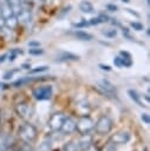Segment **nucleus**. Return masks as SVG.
Returning a JSON list of instances; mask_svg holds the SVG:
<instances>
[{
	"label": "nucleus",
	"mask_w": 150,
	"mask_h": 151,
	"mask_svg": "<svg viewBox=\"0 0 150 151\" xmlns=\"http://www.w3.org/2000/svg\"><path fill=\"white\" fill-rule=\"evenodd\" d=\"M28 53L31 55H40V54L44 53V50L43 48H39V47H31L28 50Z\"/></svg>",
	"instance_id": "obj_23"
},
{
	"label": "nucleus",
	"mask_w": 150,
	"mask_h": 151,
	"mask_svg": "<svg viewBox=\"0 0 150 151\" xmlns=\"http://www.w3.org/2000/svg\"><path fill=\"white\" fill-rule=\"evenodd\" d=\"M21 66H22V67H24V68H26V70H28V68H30V67H31V65H30V64H22V65H21Z\"/></svg>",
	"instance_id": "obj_44"
},
{
	"label": "nucleus",
	"mask_w": 150,
	"mask_h": 151,
	"mask_svg": "<svg viewBox=\"0 0 150 151\" xmlns=\"http://www.w3.org/2000/svg\"><path fill=\"white\" fill-rule=\"evenodd\" d=\"M8 2H9V5H11V8H12V12H13L14 15L18 14V13L24 8V5H22L19 0H8Z\"/></svg>",
	"instance_id": "obj_18"
},
{
	"label": "nucleus",
	"mask_w": 150,
	"mask_h": 151,
	"mask_svg": "<svg viewBox=\"0 0 150 151\" xmlns=\"http://www.w3.org/2000/svg\"><path fill=\"white\" fill-rule=\"evenodd\" d=\"M130 26H131L135 31H142V29H143V25H142L141 22H138V21H131V22H130Z\"/></svg>",
	"instance_id": "obj_26"
},
{
	"label": "nucleus",
	"mask_w": 150,
	"mask_h": 151,
	"mask_svg": "<svg viewBox=\"0 0 150 151\" xmlns=\"http://www.w3.org/2000/svg\"><path fill=\"white\" fill-rule=\"evenodd\" d=\"M70 60H73V61L79 60V55L73 54L71 52H61L56 59V61H70Z\"/></svg>",
	"instance_id": "obj_13"
},
{
	"label": "nucleus",
	"mask_w": 150,
	"mask_h": 151,
	"mask_svg": "<svg viewBox=\"0 0 150 151\" xmlns=\"http://www.w3.org/2000/svg\"><path fill=\"white\" fill-rule=\"evenodd\" d=\"M112 125H113V122L110 117L107 116H102L98 118V120L94 124V130L98 134L103 136V134H106L111 131L112 129Z\"/></svg>",
	"instance_id": "obj_4"
},
{
	"label": "nucleus",
	"mask_w": 150,
	"mask_h": 151,
	"mask_svg": "<svg viewBox=\"0 0 150 151\" xmlns=\"http://www.w3.org/2000/svg\"><path fill=\"white\" fill-rule=\"evenodd\" d=\"M6 58H7V54H6V53L2 54V55H0V63H4V61L6 60Z\"/></svg>",
	"instance_id": "obj_42"
},
{
	"label": "nucleus",
	"mask_w": 150,
	"mask_h": 151,
	"mask_svg": "<svg viewBox=\"0 0 150 151\" xmlns=\"http://www.w3.org/2000/svg\"><path fill=\"white\" fill-rule=\"evenodd\" d=\"M70 9H71V6H66V7H64V8L61 9V12L58 14V18H63L65 14H67V13L70 12Z\"/></svg>",
	"instance_id": "obj_31"
},
{
	"label": "nucleus",
	"mask_w": 150,
	"mask_h": 151,
	"mask_svg": "<svg viewBox=\"0 0 150 151\" xmlns=\"http://www.w3.org/2000/svg\"><path fill=\"white\" fill-rule=\"evenodd\" d=\"M15 111H17V113L19 114V117H21V118L25 119V120L30 119V118L32 117V114H33V110H32V109L30 107V105L26 104V103H20V104H18V105L15 106Z\"/></svg>",
	"instance_id": "obj_7"
},
{
	"label": "nucleus",
	"mask_w": 150,
	"mask_h": 151,
	"mask_svg": "<svg viewBox=\"0 0 150 151\" xmlns=\"http://www.w3.org/2000/svg\"><path fill=\"white\" fill-rule=\"evenodd\" d=\"M128 94H129V97H130V98H131L136 104H138L139 106H145V105L141 101V97L138 96V93H137L135 90H131V88H130V90H128Z\"/></svg>",
	"instance_id": "obj_20"
},
{
	"label": "nucleus",
	"mask_w": 150,
	"mask_h": 151,
	"mask_svg": "<svg viewBox=\"0 0 150 151\" xmlns=\"http://www.w3.org/2000/svg\"><path fill=\"white\" fill-rule=\"evenodd\" d=\"M52 93H53V90H52V86H50V85L35 87L33 90V92H32L34 99L40 100V101L41 100H48V99H51Z\"/></svg>",
	"instance_id": "obj_5"
},
{
	"label": "nucleus",
	"mask_w": 150,
	"mask_h": 151,
	"mask_svg": "<svg viewBox=\"0 0 150 151\" xmlns=\"http://www.w3.org/2000/svg\"><path fill=\"white\" fill-rule=\"evenodd\" d=\"M120 1H123V2H129L130 0H120Z\"/></svg>",
	"instance_id": "obj_46"
},
{
	"label": "nucleus",
	"mask_w": 150,
	"mask_h": 151,
	"mask_svg": "<svg viewBox=\"0 0 150 151\" xmlns=\"http://www.w3.org/2000/svg\"><path fill=\"white\" fill-rule=\"evenodd\" d=\"M17 151H34V150H33V149H32L27 143H24L21 146H19V147H18V150H17Z\"/></svg>",
	"instance_id": "obj_28"
},
{
	"label": "nucleus",
	"mask_w": 150,
	"mask_h": 151,
	"mask_svg": "<svg viewBox=\"0 0 150 151\" xmlns=\"http://www.w3.org/2000/svg\"><path fill=\"white\" fill-rule=\"evenodd\" d=\"M28 46L30 47H39L40 42L39 41H28Z\"/></svg>",
	"instance_id": "obj_37"
},
{
	"label": "nucleus",
	"mask_w": 150,
	"mask_h": 151,
	"mask_svg": "<svg viewBox=\"0 0 150 151\" xmlns=\"http://www.w3.org/2000/svg\"><path fill=\"white\" fill-rule=\"evenodd\" d=\"M65 117L66 116L64 113H61V112H57V113L52 114L51 118L48 119V126H50V129L52 131H60Z\"/></svg>",
	"instance_id": "obj_6"
},
{
	"label": "nucleus",
	"mask_w": 150,
	"mask_h": 151,
	"mask_svg": "<svg viewBox=\"0 0 150 151\" xmlns=\"http://www.w3.org/2000/svg\"><path fill=\"white\" fill-rule=\"evenodd\" d=\"M93 144V138L90 133H86V134H80V137L78 138L77 140V146L79 150L81 151H85L86 149H89L91 145Z\"/></svg>",
	"instance_id": "obj_8"
},
{
	"label": "nucleus",
	"mask_w": 150,
	"mask_h": 151,
	"mask_svg": "<svg viewBox=\"0 0 150 151\" xmlns=\"http://www.w3.org/2000/svg\"><path fill=\"white\" fill-rule=\"evenodd\" d=\"M119 55H120L122 58H131V54H130L129 52H126V51H120V52H119Z\"/></svg>",
	"instance_id": "obj_35"
},
{
	"label": "nucleus",
	"mask_w": 150,
	"mask_h": 151,
	"mask_svg": "<svg viewBox=\"0 0 150 151\" xmlns=\"http://www.w3.org/2000/svg\"><path fill=\"white\" fill-rule=\"evenodd\" d=\"M79 9H80L83 13H93V12H94L93 5H92L90 1H87V0L80 1V4H79Z\"/></svg>",
	"instance_id": "obj_15"
},
{
	"label": "nucleus",
	"mask_w": 150,
	"mask_h": 151,
	"mask_svg": "<svg viewBox=\"0 0 150 151\" xmlns=\"http://www.w3.org/2000/svg\"><path fill=\"white\" fill-rule=\"evenodd\" d=\"M18 70H12V71H8V72H6L5 74H4V79H9V78H12V76L17 72Z\"/></svg>",
	"instance_id": "obj_33"
},
{
	"label": "nucleus",
	"mask_w": 150,
	"mask_h": 151,
	"mask_svg": "<svg viewBox=\"0 0 150 151\" xmlns=\"http://www.w3.org/2000/svg\"><path fill=\"white\" fill-rule=\"evenodd\" d=\"M60 131L64 134H71L76 131V120L72 117H65Z\"/></svg>",
	"instance_id": "obj_9"
},
{
	"label": "nucleus",
	"mask_w": 150,
	"mask_h": 151,
	"mask_svg": "<svg viewBox=\"0 0 150 151\" xmlns=\"http://www.w3.org/2000/svg\"><path fill=\"white\" fill-rule=\"evenodd\" d=\"M0 87H2V88H7V87H8V85H6V84H2V83H0Z\"/></svg>",
	"instance_id": "obj_45"
},
{
	"label": "nucleus",
	"mask_w": 150,
	"mask_h": 151,
	"mask_svg": "<svg viewBox=\"0 0 150 151\" xmlns=\"http://www.w3.org/2000/svg\"><path fill=\"white\" fill-rule=\"evenodd\" d=\"M11 52H13V53H15V54H22V53H24V52H22V50H18V48L12 50Z\"/></svg>",
	"instance_id": "obj_40"
},
{
	"label": "nucleus",
	"mask_w": 150,
	"mask_h": 151,
	"mask_svg": "<svg viewBox=\"0 0 150 151\" xmlns=\"http://www.w3.org/2000/svg\"><path fill=\"white\" fill-rule=\"evenodd\" d=\"M94 129V122L91 117L86 116H81L78 122H76V130L80 133V134H86L90 133L92 130Z\"/></svg>",
	"instance_id": "obj_3"
},
{
	"label": "nucleus",
	"mask_w": 150,
	"mask_h": 151,
	"mask_svg": "<svg viewBox=\"0 0 150 151\" xmlns=\"http://www.w3.org/2000/svg\"><path fill=\"white\" fill-rule=\"evenodd\" d=\"M146 4L149 5V4H150V0H146Z\"/></svg>",
	"instance_id": "obj_47"
},
{
	"label": "nucleus",
	"mask_w": 150,
	"mask_h": 151,
	"mask_svg": "<svg viewBox=\"0 0 150 151\" xmlns=\"http://www.w3.org/2000/svg\"><path fill=\"white\" fill-rule=\"evenodd\" d=\"M18 136H19V138L24 143L31 144V143H33L37 139L38 131H37V129L32 124L25 123V124H21L19 126V129H18Z\"/></svg>",
	"instance_id": "obj_1"
},
{
	"label": "nucleus",
	"mask_w": 150,
	"mask_h": 151,
	"mask_svg": "<svg viewBox=\"0 0 150 151\" xmlns=\"http://www.w3.org/2000/svg\"><path fill=\"white\" fill-rule=\"evenodd\" d=\"M141 119L144 124H149L150 123V118H149V114L148 113H142L141 114Z\"/></svg>",
	"instance_id": "obj_32"
},
{
	"label": "nucleus",
	"mask_w": 150,
	"mask_h": 151,
	"mask_svg": "<svg viewBox=\"0 0 150 151\" xmlns=\"http://www.w3.org/2000/svg\"><path fill=\"white\" fill-rule=\"evenodd\" d=\"M17 55H18V54H15V53L11 52V54L8 55V60H9V61H14V60H15V58H17Z\"/></svg>",
	"instance_id": "obj_39"
},
{
	"label": "nucleus",
	"mask_w": 150,
	"mask_h": 151,
	"mask_svg": "<svg viewBox=\"0 0 150 151\" xmlns=\"http://www.w3.org/2000/svg\"><path fill=\"white\" fill-rule=\"evenodd\" d=\"M38 151H52V140L48 137L44 138L39 145Z\"/></svg>",
	"instance_id": "obj_17"
},
{
	"label": "nucleus",
	"mask_w": 150,
	"mask_h": 151,
	"mask_svg": "<svg viewBox=\"0 0 150 151\" xmlns=\"http://www.w3.org/2000/svg\"><path fill=\"white\" fill-rule=\"evenodd\" d=\"M22 5H30L31 2H32V0H19Z\"/></svg>",
	"instance_id": "obj_41"
},
{
	"label": "nucleus",
	"mask_w": 150,
	"mask_h": 151,
	"mask_svg": "<svg viewBox=\"0 0 150 151\" xmlns=\"http://www.w3.org/2000/svg\"><path fill=\"white\" fill-rule=\"evenodd\" d=\"M105 8H106L109 12H116V11L118 9V7H117L116 5H113V4H106V5H105Z\"/></svg>",
	"instance_id": "obj_30"
},
{
	"label": "nucleus",
	"mask_w": 150,
	"mask_h": 151,
	"mask_svg": "<svg viewBox=\"0 0 150 151\" xmlns=\"http://www.w3.org/2000/svg\"><path fill=\"white\" fill-rule=\"evenodd\" d=\"M130 138H131V136H130V133L129 132H126V131H120V132H117V133H115L113 136H111V138H110V142H112L113 144H126L129 140H130Z\"/></svg>",
	"instance_id": "obj_10"
},
{
	"label": "nucleus",
	"mask_w": 150,
	"mask_h": 151,
	"mask_svg": "<svg viewBox=\"0 0 150 151\" xmlns=\"http://www.w3.org/2000/svg\"><path fill=\"white\" fill-rule=\"evenodd\" d=\"M113 64H115L117 67H123L122 57H120V55H117V57H115V59H113Z\"/></svg>",
	"instance_id": "obj_29"
},
{
	"label": "nucleus",
	"mask_w": 150,
	"mask_h": 151,
	"mask_svg": "<svg viewBox=\"0 0 150 151\" xmlns=\"http://www.w3.org/2000/svg\"><path fill=\"white\" fill-rule=\"evenodd\" d=\"M103 151H117V149H116V144H113L112 142H109V143L104 146Z\"/></svg>",
	"instance_id": "obj_27"
},
{
	"label": "nucleus",
	"mask_w": 150,
	"mask_h": 151,
	"mask_svg": "<svg viewBox=\"0 0 150 151\" xmlns=\"http://www.w3.org/2000/svg\"><path fill=\"white\" fill-rule=\"evenodd\" d=\"M98 66H99V68H100V70H103V71H111V67H110L109 65H104V64H99Z\"/></svg>",
	"instance_id": "obj_36"
},
{
	"label": "nucleus",
	"mask_w": 150,
	"mask_h": 151,
	"mask_svg": "<svg viewBox=\"0 0 150 151\" xmlns=\"http://www.w3.org/2000/svg\"><path fill=\"white\" fill-rule=\"evenodd\" d=\"M18 25H19V24H18L17 17H15L14 14L11 15V17H8V18H6V19H5V22H4V26H5V27H7V28H9V29H13V31H14V28H17Z\"/></svg>",
	"instance_id": "obj_16"
},
{
	"label": "nucleus",
	"mask_w": 150,
	"mask_h": 151,
	"mask_svg": "<svg viewBox=\"0 0 150 151\" xmlns=\"http://www.w3.org/2000/svg\"><path fill=\"white\" fill-rule=\"evenodd\" d=\"M72 26L76 27V28H81V27H86V26H90V25H89V21H86L85 19H81V21H79V22H73Z\"/></svg>",
	"instance_id": "obj_24"
},
{
	"label": "nucleus",
	"mask_w": 150,
	"mask_h": 151,
	"mask_svg": "<svg viewBox=\"0 0 150 151\" xmlns=\"http://www.w3.org/2000/svg\"><path fill=\"white\" fill-rule=\"evenodd\" d=\"M61 150H63V151H79V149H78L77 144H76V143H73V142L65 143V144L63 145V149H61Z\"/></svg>",
	"instance_id": "obj_21"
},
{
	"label": "nucleus",
	"mask_w": 150,
	"mask_h": 151,
	"mask_svg": "<svg viewBox=\"0 0 150 151\" xmlns=\"http://www.w3.org/2000/svg\"><path fill=\"white\" fill-rule=\"evenodd\" d=\"M9 149L7 147V145L2 142V143H0V151H8Z\"/></svg>",
	"instance_id": "obj_38"
},
{
	"label": "nucleus",
	"mask_w": 150,
	"mask_h": 151,
	"mask_svg": "<svg viewBox=\"0 0 150 151\" xmlns=\"http://www.w3.org/2000/svg\"><path fill=\"white\" fill-rule=\"evenodd\" d=\"M96 88L104 96L106 97H110V98H113L117 96V91H116V87L113 86V84L107 80V79H99L96 81Z\"/></svg>",
	"instance_id": "obj_2"
},
{
	"label": "nucleus",
	"mask_w": 150,
	"mask_h": 151,
	"mask_svg": "<svg viewBox=\"0 0 150 151\" xmlns=\"http://www.w3.org/2000/svg\"><path fill=\"white\" fill-rule=\"evenodd\" d=\"M102 34L105 35L106 38H115L117 35V29H116V27L115 28H107V29L102 31Z\"/></svg>",
	"instance_id": "obj_22"
},
{
	"label": "nucleus",
	"mask_w": 150,
	"mask_h": 151,
	"mask_svg": "<svg viewBox=\"0 0 150 151\" xmlns=\"http://www.w3.org/2000/svg\"><path fill=\"white\" fill-rule=\"evenodd\" d=\"M73 35L79 39V40H83V41H91L93 39V35L85 32V31H81V29H78V31H74L73 32Z\"/></svg>",
	"instance_id": "obj_14"
},
{
	"label": "nucleus",
	"mask_w": 150,
	"mask_h": 151,
	"mask_svg": "<svg viewBox=\"0 0 150 151\" xmlns=\"http://www.w3.org/2000/svg\"><path fill=\"white\" fill-rule=\"evenodd\" d=\"M77 111L81 114V116H86L89 112H90V105L87 101H81V103H78L77 105Z\"/></svg>",
	"instance_id": "obj_19"
},
{
	"label": "nucleus",
	"mask_w": 150,
	"mask_h": 151,
	"mask_svg": "<svg viewBox=\"0 0 150 151\" xmlns=\"http://www.w3.org/2000/svg\"><path fill=\"white\" fill-rule=\"evenodd\" d=\"M15 17H17L18 24L20 25H27L32 20V13L27 7H24L18 14H15Z\"/></svg>",
	"instance_id": "obj_11"
},
{
	"label": "nucleus",
	"mask_w": 150,
	"mask_h": 151,
	"mask_svg": "<svg viewBox=\"0 0 150 151\" xmlns=\"http://www.w3.org/2000/svg\"><path fill=\"white\" fill-rule=\"evenodd\" d=\"M47 70H48V66H38V67H35V68H32V70L30 71V73H31V74H34V73L45 72V71H47Z\"/></svg>",
	"instance_id": "obj_25"
},
{
	"label": "nucleus",
	"mask_w": 150,
	"mask_h": 151,
	"mask_svg": "<svg viewBox=\"0 0 150 151\" xmlns=\"http://www.w3.org/2000/svg\"><path fill=\"white\" fill-rule=\"evenodd\" d=\"M0 12H1V15L4 17V19L13 15V12H12L8 0H0Z\"/></svg>",
	"instance_id": "obj_12"
},
{
	"label": "nucleus",
	"mask_w": 150,
	"mask_h": 151,
	"mask_svg": "<svg viewBox=\"0 0 150 151\" xmlns=\"http://www.w3.org/2000/svg\"><path fill=\"white\" fill-rule=\"evenodd\" d=\"M125 11H128L129 13H131V14H133L135 17H139V14L138 13H136V12H133V11H131V9H125Z\"/></svg>",
	"instance_id": "obj_43"
},
{
	"label": "nucleus",
	"mask_w": 150,
	"mask_h": 151,
	"mask_svg": "<svg viewBox=\"0 0 150 151\" xmlns=\"http://www.w3.org/2000/svg\"><path fill=\"white\" fill-rule=\"evenodd\" d=\"M45 1H46V0H32L31 4H33V5L37 6V7H41V6L45 4Z\"/></svg>",
	"instance_id": "obj_34"
}]
</instances>
